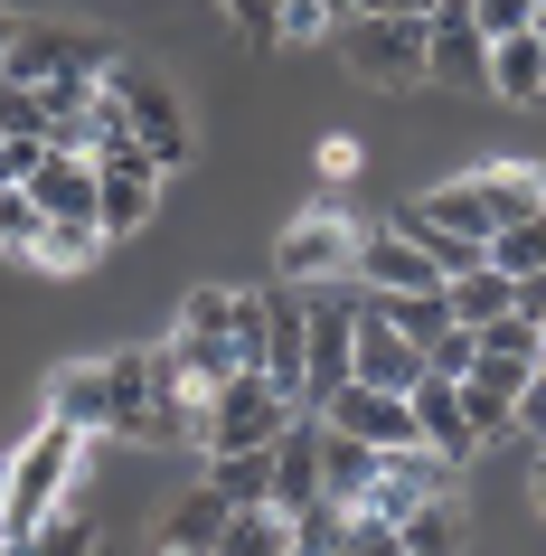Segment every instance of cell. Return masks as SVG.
<instances>
[{"label":"cell","instance_id":"cell-1","mask_svg":"<svg viewBox=\"0 0 546 556\" xmlns=\"http://www.w3.org/2000/svg\"><path fill=\"white\" fill-rule=\"evenodd\" d=\"M424 227L443 236H471V245H490L499 227H518V217H546V179L537 161H518V170H481V179H443V189H424V199H405Z\"/></svg>","mask_w":546,"mask_h":556},{"label":"cell","instance_id":"cell-2","mask_svg":"<svg viewBox=\"0 0 546 556\" xmlns=\"http://www.w3.org/2000/svg\"><path fill=\"white\" fill-rule=\"evenodd\" d=\"M76 463H86V434L58 425V415L10 453V471H0V547H20L38 519H58V491L76 481Z\"/></svg>","mask_w":546,"mask_h":556},{"label":"cell","instance_id":"cell-3","mask_svg":"<svg viewBox=\"0 0 546 556\" xmlns=\"http://www.w3.org/2000/svg\"><path fill=\"white\" fill-rule=\"evenodd\" d=\"M104 86H114V104H123V142L170 179L179 161H189V114H179V94L161 86L151 66H104Z\"/></svg>","mask_w":546,"mask_h":556},{"label":"cell","instance_id":"cell-4","mask_svg":"<svg viewBox=\"0 0 546 556\" xmlns=\"http://www.w3.org/2000/svg\"><path fill=\"white\" fill-rule=\"evenodd\" d=\"M283 415H292L283 387L255 378V368H236V378L199 406V443H207V453H264V443L283 434Z\"/></svg>","mask_w":546,"mask_h":556},{"label":"cell","instance_id":"cell-5","mask_svg":"<svg viewBox=\"0 0 546 556\" xmlns=\"http://www.w3.org/2000/svg\"><path fill=\"white\" fill-rule=\"evenodd\" d=\"M340 58L368 76V86L405 94L424 86V20H386V10H358V20H340Z\"/></svg>","mask_w":546,"mask_h":556},{"label":"cell","instance_id":"cell-6","mask_svg":"<svg viewBox=\"0 0 546 556\" xmlns=\"http://www.w3.org/2000/svg\"><path fill=\"white\" fill-rule=\"evenodd\" d=\"M104 66H114V48H104V38L94 29H58V20H20V29H10V58H0V76H10V86H48V76H104Z\"/></svg>","mask_w":546,"mask_h":556},{"label":"cell","instance_id":"cell-7","mask_svg":"<svg viewBox=\"0 0 546 556\" xmlns=\"http://www.w3.org/2000/svg\"><path fill=\"white\" fill-rule=\"evenodd\" d=\"M151 207H161V170L132 142H104L94 151V236H132Z\"/></svg>","mask_w":546,"mask_h":556},{"label":"cell","instance_id":"cell-8","mask_svg":"<svg viewBox=\"0 0 546 556\" xmlns=\"http://www.w3.org/2000/svg\"><path fill=\"white\" fill-rule=\"evenodd\" d=\"M20 199L48 217V227H94V161L86 151H58V142H38L29 179H20Z\"/></svg>","mask_w":546,"mask_h":556},{"label":"cell","instance_id":"cell-9","mask_svg":"<svg viewBox=\"0 0 546 556\" xmlns=\"http://www.w3.org/2000/svg\"><path fill=\"white\" fill-rule=\"evenodd\" d=\"M424 76H433V86L490 94V38L461 20V0H433V10H424Z\"/></svg>","mask_w":546,"mask_h":556},{"label":"cell","instance_id":"cell-10","mask_svg":"<svg viewBox=\"0 0 546 556\" xmlns=\"http://www.w3.org/2000/svg\"><path fill=\"white\" fill-rule=\"evenodd\" d=\"M348 255H358V227H348L340 207H302L283 227V283H320V274H348Z\"/></svg>","mask_w":546,"mask_h":556},{"label":"cell","instance_id":"cell-11","mask_svg":"<svg viewBox=\"0 0 546 556\" xmlns=\"http://www.w3.org/2000/svg\"><path fill=\"white\" fill-rule=\"evenodd\" d=\"M415 378H424V358L405 350V340H396L386 321H368V312H358V321H348V387H377V396H405Z\"/></svg>","mask_w":546,"mask_h":556},{"label":"cell","instance_id":"cell-12","mask_svg":"<svg viewBox=\"0 0 546 556\" xmlns=\"http://www.w3.org/2000/svg\"><path fill=\"white\" fill-rule=\"evenodd\" d=\"M405 415H415V443H424L433 463H471V453H481V443H471V425H461L453 378H415V387H405Z\"/></svg>","mask_w":546,"mask_h":556},{"label":"cell","instance_id":"cell-13","mask_svg":"<svg viewBox=\"0 0 546 556\" xmlns=\"http://www.w3.org/2000/svg\"><path fill=\"white\" fill-rule=\"evenodd\" d=\"M348 302H320L312 321H302V406H320L330 387H348Z\"/></svg>","mask_w":546,"mask_h":556},{"label":"cell","instance_id":"cell-14","mask_svg":"<svg viewBox=\"0 0 546 556\" xmlns=\"http://www.w3.org/2000/svg\"><path fill=\"white\" fill-rule=\"evenodd\" d=\"M348 274H358V283H377V293H443V274H433V255H415L405 236H358V255H348Z\"/></svg>","mask_w":546,"mask_h":556},{"label":"cell","instance_id":"cell-15","mask_svg":"<svg viewBox=\"0 0 546 556\" xmlns=\"http://www.w3.org/2000/svg\"><path fill=\"white\" fill-rule=\"evenodd\" d=\"M461 500L453 491H433V500H415V509H405L396 519V556H461Z\"/></svg>","mask_w":546,"mask_h":556},{"label":"cell","instance_id":"cell-16","mask_svg":"<svg viewBox=\"0 0 546 556\" xmlns=\"http://www.w3.org/2000/svg\"><path fill=\"white\" fill-rule=\"evenodd\" d=\"M518 293H528V283H509V274L471 264V274H453V283H443V321H453V330H481V321H499Z\"/></svg>","mask_w":546,"mask_h":556},{"label":"cell","instance_id":"cell-17","mask_svg":"<svg viewBox=\"0 0 546 556\" xmlns=\"http://www.w3.org/2000/svg\"><path fill=\"white\" fill-rule=\"evenodd\" d=\"M490 94H509V104H537L546 94V38L537 29L490 38Z\"/></svg>","mask_w":546,"mask_h":556},{"label":"cell","instance_id":"cell-18","mask_svg":"<svg viewBox=\"0 0 546 556\" xmlns=\"http://www.w3.org/2000/svg\"><path fill=\"white\" fill-rule=\"evenodd\" d=\"M217 528H227V500L199 481V491H189L170 519H161V556H207V547H217Z\"/></svg>","mask_w":546,"mask_h":556},{"label":"cell","instance_id":"cell-19","mask_svg":"<svg viewBox=\"0 0 546 556\" xmlns=\"http://www.w3.org/2000/svg\"><path fill=\"white\" fill-rule=\"evenodd\" d=\"M358 312H368V321H386L415 358H424V340H433V330H453V321H443V293H368Z\"/></svg>","mask_w":546,"mask_h":556},{"label":"cell","instance_id":"cell-20","mask_svg":"<svg viewBox=\"0 0 546 556\" xmlns=\"http://www.w3.org/2000/svg\"><path fill=\"white\" fill-rule=\"evenodd\" d=\"M151 406V350L104 358V434H132V415Z\"/></svg>","mask_w":546,"mask_h":556},{"label":"cell","instance_id":"cell-21","mask_svg":"<svg viewBox=\"0 0 546 556\" xmlns=\"http://www.w3.org/2000/svg\"><path fill=\"white\" fill-rule=\"evenodd\" d=\"M264 340H274V293L236 283V293H227V350H236V368H255V378H264Z\"/></svg>","mask_w":546,"mask_h":556},{"label":"cell","instance_id":"cell-22","mask_svg":"<svg viewBox=\"0 0 546 556\" xmlns=\"http://www.w3.org/2000/svg\"><path fill=\"white\" fill-rule=\"evenodd\" d=\"M283 547H292V519L264 500V509H227V528H217L207 556H283Z\"/></svg>","mask_w":546,"mask_h":556},{"label":"cell","instance_id":"cell-23","mask_svg":"<svg viewBox=\"0 0 546 556\" xmlns=\"http://www.w3.org/2000/svg\"><path fill=\"white\" fill-rule=\"evenodd\" d=\"M368 471H377L368 443H358V434H330V425H320V500H340V509H348V500L368 491Z\"/></svg>","mask_w":546,"mask_h":556},{"label":"cell","instance_id":"cell-24","mask_svg":"<svg viewBox=\"0 0 546 556\" xmlns=\"http://www.w3.org/2000/svg\"><path fill=\"white\" fill-rule=\"evenodd\" d=\"M481 264H490V274H509V283H537V274H546V217L499 227V236L481 245Z\"/></svg>","mask_w":546,"mask_h":556},{"label":"cell","instance_id":"cell-25","mask_svg":"<svg viewBox=\"0 0 546 556\" xmlns=\"http://www.w3.org/2000/svg\"><path fill=\"white\" fill-rule=\"evenodd\" d=\"M207 491L227 500V509H264L274 471H264V453H207Z\"/></svg>","mask_w":546,"mask_h":556},{"label":"cell","instance_id":"cell-26","mask_svg":"<svg viewBox=\"0 0 546 556\" xmlns=\"http://www.w3.org/2000/svg\"><path fill=\"white\" fill-rule=\"evenodd\" d=\"M48 415L76 425V434H104V368H66V378L48 387Z\"/></svg>","mask_w":546,"mask_h":556},{"label":"cell","instance_id":"cell-27","mask_svg":"<svg viewBox=\"0 0 546 556\" xmlns=\"http://www.w3.org/2000/svg\"><path fill=\"white\" fill-rule=\"evenodd\" d=\"M0 556H94V519H76V509L66 519H38L20 547H0Z\"/></svg>","mask_w":546,"mask_h":556},{"label":"cell","instance_id":"cell-28","mask_svg":"<svg viewBox=\"0 0 546 556\" xmlns=\"http://www.w3.org/2000/svg\"><path fill=\"white\" fill-rule=\"evenodd\" d=\"M94 245H104L94 227H38L29 264H48V274H76V264H94Z\"/></svg>","mask_w":546,"mask_h":556},{"label":"cell","instance_id":"cell-29","mask_svg":"<svg viewBox=\"0 0 546 556\" xmlns=\"http://www.w3.org/2000/svg\"><path fill=\"white\" fill-rule=\"evenodd\" d=\"M0 142H48V104H38V86H10V76H0Z\"/></svg>","mask_w":546,"mask_h":556},{"label":"cell","instance_id":"cell-30","mask_svg":"<svg viewBox=\"0 0 546 556\" xmlns=\"http://www.w3.org/2000/svg\"><path fill=\"white\" fill-rule=\"evenodd\" d=\"M461 20L481 38H518V29H537V0H461Z\"/></svg>","mask_w":546,"mask_h":556},{"label":"cell","instance_id":"cell-31","mask_svg":"<svg viewBox=\"0 0 546 556\" xmlns=\"http://www.w3.org/2000/svg\"><path fill=\"white\" fill-rule=\"evenodd\" d=\"M227 293L236 283H199V293L179 302V330H189V340H227Z\"/></svg>","mask_w":546,"mask_h":556},{"label":"cell","instance_id":"cell-32","mask_svg":"<svg viewBox=\"0 0 546 556\" xmlns=\"http://www.w3.org/2000/svg\"><path fill=\"white\" fill-rule=\"evenodd\" d=\"M340 20L320 10V0H274V20H264V38H330Z\"/></svg>","mask_w":546,"mask_h":556},{"label":"cell","instance_id":"cell-33","mask_svg":"<svg viewBox=\"0 0 546 556\" xmlns=\"http://www.w3.org/2000/svg\"><path fill=\"white\" fill-rule=\"evenodd\" d=\"M38 227H48V217H38V207L20 199V189H0V255H29V245H38Z\"/></svg>","mask_w":546,"mask_h":556},{"label":"cell","instance_id":"cell-34","mask_svg":"<svg viewBox=\"0 0 546 556\" xmlns=\"http://www.w3.org/2000/svg\"><path fill=\"white\" fill-rule=\"evenodd\" d=\"M471 368V330H433L424 340V378H461Z\"/></svg>","mask_w":546,"mask_h":556},{"label":"cell","instance_id":"cell-35","mask_svg":"<svg viewBox=\"0 0 546 556\" xmlns=\"http://www.w3.org/2000/svg\"><path fill=\"white\" fill-rule=\"evenodd\" d=\"M29 161H38V142H0V189H20V179H29Z\"/></svg>","mask_w":546,"mask_h":556},{"label":"cell","instance_id":"cell-36","mask_svg":"<svg viewBox=\"0 0 546 556\" xmlns=\"http://www.w3.org/2000/svg\"><path fill=\"white\" fill-rule=\"evenodd\" d=\"M368 10H386V20H424L433 0H368Z\"/></svg>","mask_w":546,"mask_h":556},{"label":"cell","instance_id":"cell-37","mask_svg":"<svg viewBox=\"0 0 546 556\" xmlns=\"http://www.w3.org/2000/svg\"><path fill=\"white\" fill-rule=\"evenodd\" d=\"M10 29H20V10H10V0H0V58H10Z\"/></svg>","mask_w":546,"mask_h":556},{"label":"cell","instance_id":"cell-38","mask_svg":"<svg viewBox=\"0 0 546 556\" xmlns=\"http://www.w3.org/2000/svg\"><path fill=\"white\" fill-rule=\"evenodd\" d=\"M283 556H302V547H283Z\"/></svg>","mask_w":546,"mask_h":556}]
</instances>
